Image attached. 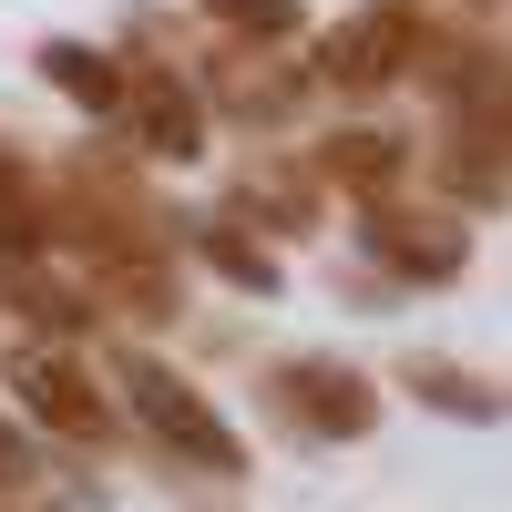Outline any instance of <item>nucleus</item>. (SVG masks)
I'll return each instance as SVG.
<instances>
[{"label": "nucleus", "mask_w": 512, "mask_h": 512, "mask_svg": "<svg viewBox=\"0 0 512 512\" xmlns=\"http://www.w3.org/2000/svg\"><path fill=\"white\" fill-rule=\"evenodd\" d=\"M113 390H123L113 420H134V431H144L164 461H185V472H205V482H236V472H246L236 420L205 400L185 369H164L154 349H123V359H113Z\"/></svg>", "instance_id": "f257e3e1"}, {"label": "nucleus", "mask_w": 512, "mask_h": 512, "mask_svg": "<svg viewBox=\"0 0 512 512\" xmlns=\"http://www.w3.org/2000/svg\"><path fill=\"white\" fill-rule=\"evenodd\" d=\"M0 390H11L31 441H62V451H103L113 441V390L62 349V338H21V349L0 359Z\"/></svg>", "instance_id": "f03ea898"}, {"label": "nucleus", "mask_w": 512, "mask_h": 512, "mask_svg": "<svg viewBox=\"0 0 512 512\" xmlns=\"http://www.w3.org/2000/svg\"><path fill=\"white\" fill-rule=\"evenodd\" d=\"M420 41H431V0H359L318 31L308 82L318 93H390V82H410Z\"/></svg>", "instance_id": "7ed1b4c3"}, {"label": "nucleus", "mask_w": 512, "mask_h": 512, "mask_svg": "<svg viewBox=\"0 0 512 512\" xmlns=\"http://www.w3.org/2000/svg\"><path fill=\"white\" fill-rule=\"evenodd\" d=\"M267 410L287 420L297 441H318V451H349L369 441V420H379V390H369V369L349 359H328V349H297L267 369Z\"/></svg>", "instance_id": "20e7f679"}, {"label": "nucleus", "mask_w": 512, "mask_h": 512, "mask_svg": "<svg viewBox=\"0 0 512 512\" xmlns=\"http://www.w3.org/2000/svg\"><path fill=\"white\" fill-rule=\"evenodd\" d=\"M359 246H369V267L400 277V287H451L472 267V226H461L451 205H400V195L359 205Z\"/></svg>", "instance_id": "39448f33"}, {"label": "nucleus", "mask_w": 512, "mask_h": 512, "mask_svg": "<svg viewBox=\"0 0 512 512\" xmlns=\"http://www.w3.org/2000/svg\"><path fill=\"white\" fill-rule=\"evenodd\" d=\"M123 62V93H113V123H123V144L154 154V164H195L205 154V103H195V82L175 62H144V52H113Z\"/></svg>", "instance_id": "423d86ee"}, {"label": "nucleus", "mask_w": 512, "mask_h": 512, "mask_svg": "<svg viewBox=\"0 0 512 512\" xmlns=\"http://www.w3.org/2000/svg\"><path fill=\"white\" fill-rule=\"evenodd\" d=\"M0 512H103V482H82L52 441L0 420Z\"/></svg>", "instance_id": "0eeeda50"}, {"label": "nucleus", "mask_w": 512, "mask_h": 512, "mask_svg": "<svg viewBox=\"0 0 512 512\" xmlns=\"http://www.w3.org/2000/svg\"><path fill=\"white\" fill-rule=\"evenodd\" d=\"M82 308L164 328V318H185V277H175V256H93L82 267Z\"/></svg>", "instance_id": "6e6552de"}, {"label": "nucleus", "mask_w": 512, "mask_h": 512, "mask_svg": "<svg viewBox=\"0 0 512 512\" xmlns=\"http://www.w3.org/2000/svg\"><path fill=\"white\" fill-rule=\"evenodd\" d=\"M308 175H318V185H338V195H359V205H379V195H400L410 144L390 134V123H349V134H328V144L308 154Z\"/></svg>", "instance_id": "1a4fd4ad"}, {"label": "nucleus", "mask_w": 512, "mask_h": 512, "mask_svg": "<svg viewBox=\"0 0 512 512\" xmlns=\"http://www.w3.org/2000/svg\"><path fill=\"white\" fill-rule=\"evenodd\" d=\"M226 226H246V236H308L318 226V175L308 164H246L236 195H226Z\"/></svg>", "instance_id": "9d476101"}, {"label": "nucleus", "mask_w": 512, "mask_h": 512, "mask_svg": "<svg viewBox=\"0 0 512 512\" xmlns=\"http://www.w3.org/2000/svg\"><path fill=\"white\" fill-rule=\"evenodd\" d=\"M41 256H52V185L0 134V267H41Z\"/></svg>", "instance_id": "9b49d317"}, {"label": "nucleus", "mask_w": 512, "mask_h": 512, "mask_svg": "<svg viewBox=\"0 0 512 512\" xmlns=\"http://www.w3.org/2000/svg\"><path fill=\"white\" fill-rule=\"evenodd\" d=\"M390 390H410L420 410H441V420H502V379H482V369H461V359H441V349H410L400 369H390Z\"/></svg>", "instance_id": "f8f14e48"}, {"label": "nucleus", "mask_w": 512, "mask_h": 512, "mask_svg": "<svg viewBox=\"0 0 512 512\" xmlns=\"http://www.w3.org/2000/svg\"><path fill=\"white\" fill-rule=\"evenodd\" d=\"M175 246L195 256L205 277H226V287H246V297H277V287H287V267H277V256L256 246L246 226H226V216H175Z\"/></svg>", "instance_id": "ddd939ff"}, {"label": "nucleus", "mask_w": 512, "mask_h": 512, "mask_svg": "<svg viewBox=\"0 0 512 512\" xmlns=\"http://www.w3.org/2000/svg\"><path fill=\"white\" fill-rule=\"evenodd\" d=\"M41 82H52V93L72 103V113H93V123H113V93H123V62L113 52H93V41H72V31H52L41 41Z\"/></svg>", "instance_id": "4468645a"}, {"label": "nucleus", "mask_w": 512, "mask_h": 512, "mask_svg": "<svg viewBox=\"0 0 512 512\" xmlns=\"http://www.w3.org/2000/svg\"><path fill=\"white\" fill-rule=\"evenodd\" d=\"M0 308H21V318H31V338H62V349L93 328L82 287H72V277H52V256H41V267H0Z\"/></svg>", "instance_id": "2eb2a0df"}, {"label": "nucleus", "mask_w": 512, "mask_h": 512, "mask_svg": "<svg viewBox=\"0 0 512 512\" xmlns=\"http://www.w3.org/2000/svg\"><path fill=\"white\" fill-rule=\"evenodd\" d=\"M205 21H216L236 52H277V41H297L308 31V0H195Z\"/></svg>", "instance_id": "dca6fc26"}, {"label": "nucleus", "mask_w": 512, "mask_h": 512, "mask_svg": "<svg viewBox=\"0 0 512 512\" xmlns=\"http://www.w3.org/2000/svg\"><path fill=\"white\" fill-rule=\"evenodd\" d=\"M461 11H472V21H492V11H502V0H461Z\"/></svg>", "instance_id": "f3484780"}]
</instances>
